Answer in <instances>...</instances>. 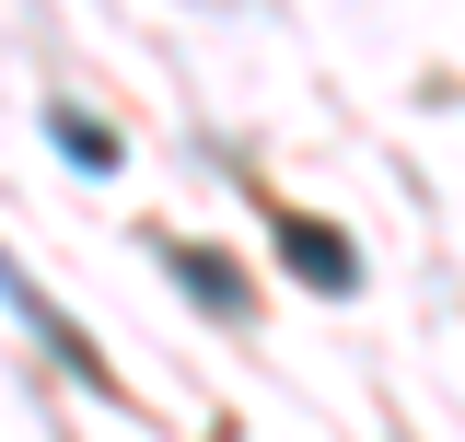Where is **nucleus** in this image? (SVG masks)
<instances>
[{
	"instance_id": "1",
	"label": "nucleus",
	"mask_w": 465,
	"mask_h": 442,
	"mask_svg": "<svg viewBox=\"0 0 465 442\" xmlns=\"http://www.w3.org/2000/svg\"><path fill=\"white\" fill-rule=\"evenodd\" d=\"M0 303H12V326H35V337H47V349H58V361H70V373H82V385H94V396H116V373H105V349H94V337L70 326V315H58V303H47V291H35V279H24V268H12V256H0Z\"/></svg>"
},
{
	"instance_id": "2",
	"label": "nucleus",
	"mask_w": 465,
	"mask_h": 442,
	"mask_svg": "<svg viewBox=\"0 0 465 442\" xmlns=\"http://www.w3.org/2000/svg\"><path fill=\"white\" fill-rule=\"evenodd\" d=\"M280 256L314 279V291H361V245L326 233V221H302V210H280Z\"/></svg>"
},
{
	"instance_id": "3",
	"label": "nucleus",
	"mask_w": 465,
	"mask_h": 442,
	"mask_svg": "<svg viewBox=\"0 0 465 442\" xmlns=\"http://www.w3.org/2000/svg\"><path fill=\"white\" fill-rule=\"evenodd\" d=\"M163 268L186 279L210 315H244V268H232V256H210V245H163Z\"/></svg>"
},
{
	"instance_id": "4",
	"label": "nucleus",
	"mask_w": 465,
	"mask_h": 442,
	"mask_svg": "<svg viewBox=\"0 0 465 442\" xmlns=\"http://www.w3.org/2000/svg\"><path fill=\"white\" fill-rule=\"evenodd\" d=\"M47 140H58V152H70V164H82V175H116V140H105V128H94V116H70V105H47Z\"/></svg>"
}]
</instances>
